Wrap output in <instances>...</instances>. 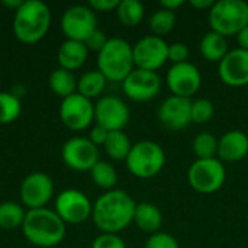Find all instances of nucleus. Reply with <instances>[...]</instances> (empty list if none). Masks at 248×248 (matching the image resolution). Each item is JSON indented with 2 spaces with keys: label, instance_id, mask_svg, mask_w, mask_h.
Segmentation results:
<instances>
[{
  "label": "nucleus",
  "instance_id": "obj_1",
  "mask_svg": "<svg viewBox=\"0 0 248 248\" xmlns=\"http://www.w3.org/2000/svg\"><path fill=\"white\" fill-rule=\"evenodd\" d=\"M137 203L129 193L121 189L105 192L93 205L92 218L103 234H116L134 222Z\"/></svg>",
  "mask_w": 248,
  "mask_h": 248
},
{
  "label": "nucleus",
  "instance_id": "obj_2",
  "mask_svg": "<svg viewBox=\"0 0 248 248\" xmlns=\"http://www.w3.org/2000/svg\"><path fill=\"white\" fill-rule=\"evenodd\" d=\"M25 238L41 248L58 246L65 237V224L54 209H29L22 224Z\"/></svg>",
  "mask_w": 248,
  "mask_h": 248
},
{
  "label": "nucleus",
  "instance_id": "obj_3",
  "mask_svg": "<svg viewBox=\"0 0 248 248\" xmlns=\"http://www.w3.org/2000/svg\"><path fill=\"white\" fill-rule=\"evenodd\" d=\"M51 26V10L41 0H25L15 12L13 33L23 44H36Z\"/></svg>",
  "mask_w": 248,
  "mask_h": 248
},
{
  "label": "nucleus",
  "instance_id": "obj_4",
  "mask_svg": "<svg viewBox=\"0 0 248 248\" xmlns=\"http://www.w3.org/2000/svg\"><path fill=\"white\" fill-rule=\"evenodd\" d=\"M135 68L132 45L122 38H109L97 54V70L109 81H124Z\"/></svg>",
  "mask_w": 248,
  "mask_h": 248
},
{
  "label": "nucleus",
  "instance_id": "obj_5",
  "mask_svg": "<svg viewBox=\"0 0 248 248\" xmlns=\"http://www.w3.org/2000/svg\"><path fill=\"white\" fill-rule=\"evenodd\" d=\"M209 26L222 36L237 35L248 25V3L244 0H219L209 10Z\"/></svg>",
  "mask_w": 248,
  "mask_h": 248
},
{
  "label": "nucleus",
  "instance_id": "obj_6",
  "mask_svg": "<svg viewBox=\"0 0 248 248\" xmlns=\"http://www.w3.org/2000/svg\"><path fill=\"white\" fill-rule=\"evenodd\" d=\"M125 161L128 170L135 177L151 179L163 170L166 164V153L160 144L144 140L132 145Z\"/></svg>",
  "mask_w": 248,
  "mask_h": 248
},
{
  "label": "nucleus",
  "instance_id": "obj_7",
  "mask_svg": "<svg viewBox=\"0 0 248 248\" xmlns=\"http://www.w3.org/2000/svg\"><path fill=\"white\" fill-rule=\"evenodd\" d=\"M227 179L225 166L218 158H198L187 171L189 185L199 193H214L219 190Z\"/></svg>",
  "mask_w": 248,
  "mask_h": 248
},
{
  "label": "nucleus",
  "instance_id": "obj_8",
  "mask_svg": "<svg viewBox=\"0 0 248 248\" xmlns=\"http://www.w3.org/2000/svg\"><path fill=\"white\" fill-rule=\"evenodd\" d=\"M97 29V19L89 6L68 7L61 17V31L67 39L84 42Z\"/></svg>",
  "mask_w": 248,
  "mask_h": 248
},
{
  "label": "nucleus",
  "instance_id": "obj_9",
  "mask_svg": "<svg viewBox=\"0 0 248 248\" xmlns=\"http://www.w3.org/2000/svg\"><path fill=\"white\" fill-rule=\"evenodd\" d=\"M57 215L62 219L64 224H83L86 222L93 212V205L87 195L76 189L62 190L55 201Z\"/></svg>",
  "mask_w": 248,
  "mask_h": 248
},
{
  "label": "nucleus",
  "instance_id": "obj_10",
  "mask_svg": "<svg viewBox=\"0 0 248 248\" xmlns=\"http://www.w3.org/2000/svg\"><path fill=\"white\" fill-rule=\"evenodd\" d=\"M132 52L137 68L155 71L169 60V44L161 36L148 35L132 46Z\"/></svg>",
  "mask_w": 248,
  "mask_h": 248
},
{
  "label": "nucleus",
  "instance_id": "obj_11",
  "mask_svg": "<svg viewBox=\"0 0 248 248\" xmlns=\"http://www.w3.org/2000/svg\"><path fill=\"white\" fill-rule=\"evenodd\" d=\"M60 118L71 131H83L94 121V105L90 99L74 93L62 99L60 105Z\"/></svg>",
  "mask_w": 248,
  "mask_h": 248
},
{
  "label": "nucleus",
  "instance_id": "obj_12",
  "mask_svg": "<svg viewBox=\"0 0 248 248\" xmlns=\"http://www.w3.org/2000/svg\"><path fill=\"white\" fill-rule=\"evenodd\" d=\"M62 161L76 171H90L99 161L97 147L84 137H74L62 145Z\"/></svg>",
  "mask_w": 248,
  "mask_h": 248
},
{
  "label": "nucleus",
  "instance_id": "obj_13",
  "mask_svg": "<svg viewBox=\"0 0 248 248\" xmlns=\"http://www.w3.org/2000/svg\"><path fill=\"white\" fill-rule=\"evenodd\" d=\"M94 121L109 132L122 131L129 122V109L121 97L103 96L94 105Z\"/></svg>",
  "mask_w": 248,
  "mask_h": 248
},
{
  "label": "nucleus",
  "instance_id": "obj_14",
  "mask_svg": "<svg viewBox=\"0 0 248 248\" xmlns=\"http://www.w3.org/2000/svg\"><path fill=\"white\" fill-rule=\"evenodd\" d=\"M20 201L29 209H41L54 196V183L45 173L28 174L20 185Z\"/></svg>",
  "mask_w": 248,
  "mask_h": 248
},
{
  "label": "nucleus",
  "instance_id": "obj_15",
  "mask_svg": "<svg viewBox=\"0 0 248 248\" xmlns=\"http://www.w3.org/2000/svg\"><path fill=\"white\" fill-rule=\"evenodd\" d=\"M161 78L155 71L134 68L122 81L124 93L134 102H147L158 94Z\"/></svg>",
  "mask_w": 248,
  "mask_h": 248
},
{
  "label": "nucleus",
  "instance_id": "obj_16",
  "mask_svg": "<svg viewBox=\"0 0 248 248\" xmlns=\"http://www.w3.org/2000/svg\"><path fill=\"white\" fill-rule=\"evenodd\" d=\"M167 86L174 96L190 99L202 86V74L199 68L189 61L173 64L167 71Z\"/></svg>",
  "mask_w": 248,
  "mask_h": 248
},
{
  "label": "nucleus",
  "instance_id": "obj_17",
  "mask_svg": "<svg viewBox=\"0 0 248 248\" xmlns=\"http://www.w3.org/2000/svg\"><path fill=\"white\" fill-rule=\"evenodd\" d=\"M219 78L231 87H243L248 84V51L235 48L219 61Z\"/></svg>",
  "mask_w": 248,
  "mask_h": 248
},
{
  "label": "nucleus",
  "instance_id": "obj_18",
  "mask_svg": "<svg viewBox=\"0 0 248 248\" xmlns=\"http://www.w3.org/2000/svg\"><path fill=\"white\" fill-rule=\"evenodd\" d=\"M158 119L166 128L171 131H179L186 128L192 122L190 99L171 94L170 97L163 100L158 109Z\"/></svg>",
  "mask_w": 248,
  "mask_h": 248
},
{
  "label": "nucleus",
  "instance_id": "obj_19",
  "mask_svg": "<svg viewBox=\"0 0 248 248\" xmlns=\"http://www.w3.org/2000/svg\"><path fill=\"white\" fill-rule=\"evenodd\" d=\"M248 154V137L243 131H228L218 140V155L221 161L235 163Z\"/></svg>",
  "mask_w": 248,
  "mask_h": 248
},
{
  "label": "nucleus",
  "instance_id": "obj_20",
  "mask_svg": "<svg viewBox=\"0 0 248 248\" xmlns=\"http://www.w3.org/2000/svg\"><path fill=\"white\" fill-rule=\"evenodd\" d=\"M87 55H89V49L84 45V42L65 39L58 48L57 60H58L60 68H64L73 73L74 70H78L86 62Z\"/></svg>",
  "mask_w": 248,
  "mask_h": 248
},
{
  "label": "nucleus",
  "instance_id": "obj_21",
  "mask_svg": "<svg viewBox=\"0 0 248 248\" xmlns=\"http://www.w3.org/2000/svg\"><path fill=\"white\" fill-rule=\"evenodd\" d=\"M134 222L137 224V227L141 231L153 235V234L158 232V230L161 228L163 214L158 206L148 203V202H142V203H138L135 208Z\"/></svg>",
  "mask_w": 248,
  "mask_h": 248
},
{
  "label": "nucleus",
  "instance_id": "obj_22",
  "mask_svg": "<svg viewBox=\"0 0 248 248\" xmlns=\"http://www.w3.org/2000/svg\"><path fill=\"white\" fill-rule=\"evenodd\" d=\"M201 52L208 61H221L228 54V42L227 38L221 33H217L214 31L203 35L201 39Z\"/></svg>",
  "mask_w": 248,
  "mask_h": 248
},
{
  "label": "nucleus",
  "instance_id": "obj_23",
  "mask_svg": "<svg viewBox=\"0 0 248 248\" xmlns=\"http://www.w3.org/2000/svg\"><path fill=\"white\" fill-rule=\"evenodd\" d=\"M106 81V77L99 70L86 71L80 77V80H77V93L92 100L103 93Z\"/></svg>",
  "mask_w": 248,
  "mask_h": 248
},
{
  "label": "nucleus",
  "instance_id": "obj_24",
  "mask_svg": "<svg viewBox=\"0 0 248 248\" xmlns=\"http://www.w3.org/2000/svg\"><path fill=\"white\" fill-rule=\"evenodd\" d=\"M49 87L57 96L65 99L77 93V80L71 71L64 68H57L49 76Z\"/></svg>",
  "mask_w": 248,
  "mask_h": 248
},
{
  "label": "nucleus",
  "instance_id": "obj_25",
  "mask_svg": "<svg viewBox=\"0 0 248 248\" xmlns=\"http://www.w3.org/2000/svg\"><path fill=\"white\" fill-rule=\"evenodd\" d=\"M105 151L112 160H126L132 144L129 137L124 131H112L108 135V140L105 142Z\"/></svg>",
  "mask_w": 248,
  "mask_h": 248
},
{
  "label": "nucleus",
  "instance_id": "obj_26",
  "mask_svg": "<svg viewBox=\"0 0 248 248\" xmlns=\"http://www.w3.org/2000/svg\"><path fill=\"white\" fill-rule=\"evenodd\" d=\"M145 9L140 0H121L116 7L118 19L126 26H137L144 17Z\"/></svg>",
  "mask_w": 248,
  "mask_h": 248
},
{
  "label": "nucleus",
  "instance_id": "obj_27",
  "mask_svg": "<svg viewBox=\"0 0 248 248\" xmlns=\"http://www.w3.org/2000/svg\"><path fill=\"white\" fill-rule=\"evenodd\" d=\"M92 180L96 186L105 190H112L118 183V173L110 163L99 160L90 170Z\"/></svg>",
  "mask_w": 248,
  "mask_h": 248
},
{
  "label": "nucleus",
  "instance_id": "obj_28",
  "mask_svg": "<svg viewBox=\"0 0 248 248\" xmlns=\"http://www.w3.org/2000/svg\"><path fill=\"white\" fill-rule=\"evenodd\" d=\"M26 212L16 202H3L0 203V228L15 230L22 227Z\"/></svg>",
  "mask_w": 248,
  "mask_h": 248
},
{
  "label": "nucleus",
  "instance_id": "obj_29",
  "mask_svg": "<svg viewBox=\"0 0 248 248\" xmlns=\"http://www.w3.org/2000/svg\"><path fill=\"white\" fill-rule=\"evenodd\" d=\"M22 112V103L19 97L9 92H0V124L15 122Z\"/></svg>",
  "mask_w": 248,
  "mask_h": 248
},
{
  "label": "nucleus",
  "instance_id": "obj_30",
  "mask_svg": "<svg viewBox=\"0 0 248 248\" xmlns=\"http://www.w3.org/2000/svg\"><path fill=\"white\" fill-rule=\"evenodd\" d=\"M193 151L198 158H215L218 154V140L211 132H201L193 138Z\"/></svg>",
  "mask_w": 248,
  "mask_h": 248
},
{
  "label": "nucleus",
  "instance_id": "obj_31",
  "mask_svg": "<svg viewBox=\"0 0 248 248\" xmlns=\"http://www.w3.org/2000/svg\"><path fill=\"white\" fill-rule=\"evenodd\" d=\"M176 25V12L167 10V9H158L154 12L150 17V29L154 35L161 36L169 33Z\"/></svg>",
  "mask_w": 248,
  "mask_h": 248
},
{
  "label": "nucleus",
  "instance_id": "obj_32",
  "mask_svg": "<svg viewBox=\"0 0 248 248\" xmlns=\"http://www.w3.org/2000/svg\"><path fill=\"white\" fill-rule=\"evenodd\" d=\"M215 113L214 103L209 99H196L192 102V122L205 124L212 119Z\"/></svg>",
  "mask_w": 248,
  "mask_h": 248
},
{
  "label": "nucleus",
  "instance_id": "obj_33",
  "mask_svg": "<svg viewBox=\"0 0 248 248\" xmlns=\"http://www.w3.org/2000/svg\"><path fill=\"white\" fill-rule=\"evenodd\" d=\"M145 248H180L179 241L167 232H155L147 240Z\"/></svg>",
  "mask_w": 248,
  "mask_h": 248
},
{
  "label": "nucleus",
  "instance_id": "obj_34",
  "mask_svg": "<svg viewBox=\"0 0 248 248\" xmlns=\"http://www.w3.org/2000/svg\"><path fill=\"white\" fill-rule=\"evenodd\" d=\"M92 248H126V246L118 234H100L92 243Z\"/></svg>",
  "mask_w": 248,
  "mask_h": 248
},
{
  "label": "nucleus",
  "instance_id": "obj_35",
  "mask_svg": "<svg viewBox=\"0 0 248 248\" xmlns=\"http://www.w3.org/2000/svg\"><path fill=\"white\" fill-rule=\"evenodd\" d=\"M189 57V46L183 42H174L169 45V60L174 64L186 62Z\"/></svg>",
  "mask_w": 248,
  "mask_h": 248
},
{
  "label": "nucleus",
  "instance_id": "obj_36",
  "mask_svg": "<svg viewBox=\"0 0 248 248\" xmlns=\"http://www.w3.org/2000/svg\"><path fill=\"white\" fill-rule=\"evenodd\" d=\"M109 38L106 36V33L100 29H96L86 41H84V45L87 46L89 51H94V52H100L103 49V46L108 44Z\"/></svg>",
  "mask_w": 248,
  "mask_h": 248
},
{
  "label": "nucleus",
  "instance_id": "obj_37",
  "mask_svg": "<svg viewBox=\"0 0 248 248\" xmlns=\"http://www.w3.org/2000/svg\"><path fill=\"white\" fill-rule=\"evenodd\" d=\"M121 0H90L89 7L93 12H110L116 10Z\"/></svg>",
  "mask_w": 248,
  "mask_h": 248
},
{
  "label": "nucleus",
  "instance_id": "obj_38",
  "mask_svg": "<svg viewBox=\"0 0 248 248\" xmlns=\"http://www.w3.org/2000/svg\"><path fill=\"white\" fill-rule=\"evenodd\" d=\"M108 135H109V131H106L105 128L96 125V126L92 128L89 140H90L96 147H99V145H105V142H106V140H108Z\"/></svg>",
  "mask_w": 248,
  "mask_h": 248
},
{
  "label": "nucleus",
  "instance_id": "obj_39",
  "mask_svg": "<svg viewBox=\"0 0 248 248\" xmlns=\"http://www.w3.org/2000/svg\"><path fill=\"white\" fill-rule=\"evenodd\" d=\"M237 39H238V44H240L238 48L248 51V25L247 26H244V28L237 33Z\"/></svg>",
  "mask_w": 248,
  "mask_h": 248
},
{
  "label": "nucleus",
  "instance_id": "obj_40",
  "mask_svg": "<svg viewBox=\"0 0 248 248\" xmlns=\"http://www.w3.org/2000/svg\"><path fill=\"white\" fill-rule=\"evenodd\" d=\"M183 4H185L183 0H161L163 9H167V10H171V12H176Z\"/></svg>",
  "mask_w": 248,
  "mask_h": 248
},
{
  "label": "nucleus",
  "instance_id": "obj_41",
  "mask_svg": "<svg viewBox=\"0 0 248 248\" xmlns=\"http://www.w3.org/2000/svg\"><path fill=\"white\" fill-rule=\"evenodd\" d=\"M190 4L193 7H196V9H202V10L208 9V10H211V7L215 4V1L214 0H190Z\"/></svg>",
  "mask_w": 248,
  "mask_h": 248
},
{
  "label": "nucleus",
  "instance_id": "obj_42",
  "mask_svg": "<svg viewBox=\"0 0 248 248\" xmlns=\"http://www.w3.org/2000/svg\"><path fill=\"white\" fill-rule=\"evenodd\" d=\"M1 3H3V6H6V7H9V9H12V10L16 12L22 6L23 1L22 0H3Z\"/></svg>",
  "mask_w": 248,
  "mask_h": 248
},
{
  "label": "nucleus",
  "instance_id": "obj_43",
  "mask_svg": "<svg viewBox=\"0 0 248 248\" xmlns=\"http://www.w3.org/2000/svg\"><path fill=\"white\" fill-rule=\"evenodd\" d=\"M0 81H1V73H0Z\"/></svg>",
  "mask_w": 248,
  "mask_h": 248
}]
</instances>
